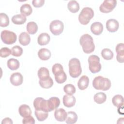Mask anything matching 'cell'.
Masks as SVG:
<instances>
[{
  "instance_id": "1",
  "label": "cell",
  "mask_w": 124,
  "mask_h": 124,
  "mask_svg": "<svg viewBox=\"0 0 124 124\" xmlns=\"http://www.w3.org/2000/svg\"><path fill=\"white\" fill-rule=\"evenodd\" d=\"M80 45L81 46L83 51L87 54L93 52L95 49V45L93 37L88 34L82 35L79 39Z\"/></svg>"
},
{
  "instance_id": "2",
  "label": "cell",
  "mask_w": 124,
  "mask_h": 124,
  "mask_svg": "<svg viewBox=\"0 0 124 124\" xmlns=\"http://www.w3.org/2000/svg\"><path fill=\"white\" fill-rule=\"evenodd\" d=\"M93 86L96 90L107 91L111 87V81L108 78L99 76L93 79Z\"/></svg>"
},
{
  "instance_id": "3",
  "label": "cell",
  "mask_w": 124,
  "mask_h": 124,
  "mask_svg": "<svg viewBox=\"0 0 124 124\" xmlns=\"http://www.w3.org/2000/svg\"><path fill=\"white\" fill-rule=\"evenodd\" d=\"M69 73L73 78L79 77L82 72L80 61L77 58H72L69 62Z\"/></svg>"
},
{
  "instance_id": "4",
  "label": "cell",
  "mask_w": 124,
  "mask_h": 124,
  "mask_svg": "<svg viewBox=\"0 0 124 124\" xmlns=\"http://www.w3.org/2000/svg\"><path fill=\"white\" fill-rule=\"evenodd\" d=\"M93 16L94 12L91 8L84 7L82 9L78 16V20L81 24L85 25L90 22Z\"/></svg>"
},
{
  "instance_id": "5",
  "label": "cell",
  "mask_w": 124,
  "mask_h": 124,
  "mask_svg": "<svg viewBox=\"0 0 124 124\" xmlns=\"http://www.w3.org/2000/svg\"><path fill=\"white\" fill-rule=\"evenodd\" d=\"M88 61L89 70L92 73H96L101 70V64L100 63V58L98 56L95 55H91Z\"/></svg>"
},
{
  "instance_id": "6",
  "label": "cell",
  "mask_w": 124,
  "mask_h": 124,
  "mask_svg": "<svg viewBox=\"0 0 124 124\" xmlns=\"http://www.w3.org/2000/svg\"><path fill=\"white\" fill-rule=\"evenodd\" d=\"M0 38L2 41L5 44L11 45L15 43L17 39L16 34L11 31L3 30L1 32Z\"/></svg>"
},
{
  "instance_id": "7",
  "label": "cell",
  "mask_w": 124,
  "mask_h": 124,
  "mask_svg": "<svg viewBox=\"0 0 124 124\" xmlns=\"http://www.w3.org/2000/svg\"><path fill=\"white\" fill-rule=\"evenodd\" d=\"M63 23L60 20H53L49 25V30L54 35H59L63 31Z\"/></svg>"
},
{
  "instance_id": "8",
  "label": "cell",
  "mask_w": 124,
  "mask_h": 124,
  "mask_svg": "<svg viewBox=\"0 0 124 124\" xmlns=\"http://www.w3.org/2000/svg\"><path fill=\"white\" fill-rule=\"evenodd\" d=\"M33 106L35 110H42L46 112H50L47 100L42 97H37L33 101Z\"/></svg>"
},
{
  "instance_id": "9",
  "label": "cell",
  "mask_w": 124,
  "mask_h": 124,
  "mask_svg": "<svg viewBox=\"0 0 124 124\" xmlns=\"http://www.w3.org/2000/svg\"><path fill=\"white\" fill-rule=\"evenodd\" d=\"M117 1L115 0H105L99 7V10L104 13L111 12L116 6Z\"/></svg>"
},
{
  "instance_id": "10",
  "label": "cell",
  "mask_w": 124,
  "mask_h": 124,
  "mask_svg": "<svg viewBox=\"0 0 124 124\" xmlns=\"http://www.w3.org/2000/svg\"><path fill=\"white\" fill-rule=\"evenodd\" d=\"M10 80L13 85L18 86L22 84L23 78L21 73L19 72H16L11 75Z\"/></svg>"
},
{
  "instance_id": "11",
  "label": "cell",
  "mask_w": 124,
  "mask_h": 124,
  "mask_svg": "<svg viewBox=\"0 0 124 124\" xmlns=\"http://www.w3.org/2000/svg\"><path fill=\"white\" fill-rule=\"evenodd\" d=\"M106 28L110 32H116L119 29V24L117 20L114 19H109L106 22Z\"/></svg>"
},
{
  "instance_id": "12",
  "label": "cell",
  "mask_w": 124,
  "mask_h": 124,
  "mask_svg": "<svg viewBox=\"0 0 124 124\" xmlns=\"http://www.w3.org/2000/svg\"><path fill=\"white\" fill-rule=\"evenodd\" d=\"M117 52L116 59L119 62L123 63L124 62V45L123 43L117 44L115 48Z\"/></svg>"
},
{
  "instance_id": "13",
  "label": "cell",
  "mask_w": 124,
  "mask_h": 124,
  "mask_svg": "<svg viewBox=\"0 0 124 124\" xmlns=\"http://www.w3.org/2000/svg\"><path fill=\"white\" fill-rule=\"evenodd\" d=\"M76 99L75 96L72 95L65 94L63 97V104L67 108H71L75 105Z\"/></svg>"
},
{
  "instance_id": "14",
  "label": "cell",
  "mask_w": 124,
  "mask_h": 124,
  "mask_svg": "<svg viewBox=\"0 0 124 124\" xmlns=\"http://www.w3.org/2000/svg\"><path fill=\"white\" fill-rule=\"evenodd\" d=\"M54 115L56 120L60 122H63L65 121L66 118L67 113L64 109L60 108L55 110Z\"/></svg>"
},
{
  "instance_id": "15",
  "label": "cell",
  "mask_w": 124,
  "mask_h": 124,
  "mask_svg": "<svg viewBox=\"0 0 124 124\" xmlns=\"http://www.w3.org/2000/svg\"><path fill=\"white\" fill-rule=\"evenodd\" d=\"M91 31L94 35H99L103 31V26L99 22H95L91 25Z\"/></svg>"
},
{
  "instance_id": "16",
  "label": "cell",
  "mask_w": 124,
  "mask_h": 124,
  "mask_svg": "<svg viewBox=\"0 0 124 124\" xmlns=\"http://www.w3.org/2000/svg\"><path fill=\"white\" fill-rule=\"evenodd\" d=\"M18 112L20 116L23 118L29 116L31 114V110L30 107L26 104L22 105L19 107Z\"/></svg>"
},
{
  "instance_id": "17",
  "label": "cell",
  "mask_w": 124,
  "mask_h": 124,
  "mask_svg": "<svg viewBox=\"0 0 124 124\" xmlns=\"http://www.w3.org/2000/svg\"><path fill=\"white\" fill-rule=\"evenodd\" d=\"M47 100L50 111L57 108L60 106V100L57 97H51Z\"/></svg>"
},
{
  "instance_id": "18",
  "label": "cell",
  "mask_w": 124,
  "mask_h": 124,
  "mask_svg": "<svg viewBox=\"0 0 124 124\" xmlns=\"http://www.w3.org/2000/svg\"><path fill=\"white\" fill-rule=\"evenodd\" d=\"M89 78L85 75L82 76L78 80V86L80 90H84L86 89L89 85Z\"/></svg>"
},
{
  "instance_id": "19",
  "label": "cell",
  "mask_w": 124,
  "mask_h": 124,
  "mask_svg": "<svg viewBox=\"0 0 124 124\" xmlns=\"http://www.w3.org/2000/svg\"><path fill=\"white\" fill-rule=\"evenodd\" d=\"M50 36L47 33H42L38 37L37 42L40 46L46 45L50 41Z\"/></svg>"
},
{
  "instance_id": "20",
  "label": "cell",
  "mask_w": 124,
  "mask_h": 124,
  "mask_svg": "<svg viewBox=\"0 0 124 124\" xmlns=\"http://www.w3.org/2000/svg\"><path fill=\"white\" fill-rule=\"evenodd\" d=\"M38 56L40 59L43 61H46L50 58L51 52L48 49L43 48L38 51Z\"/></svg>"
},
{
  "instance_id": "21",
  "label": "cell",
  "mask_w": 124,
  "mask_h": 124,
  "mask_svg": "<svg viewBox=\"0 0 124 124\" xmlns=\"http://www.w3.org/2000/svg\"><path fill=\"white\" fill-rule=\"evenodd\" d=\"M31 41L30 35L26 32H21L19 36V42L21 45L25 46L29 45Z\"/></svg>"
},
{
  "instance_id": "22",
  "label": "cell",
  "mask_w": 124,
  "mask_h": 124,
  "mask_svg": "<svg viewBox=\"0 0 124 124\" xmlns=\"http://www.w3.org/2000/svg\"><path fill=\"white\" fill-rule=\"evenodd\" d=\"M26 16L22 14H17L14 16L12 17V22L16 25H21L24 24L26 21Z\"/></svg>"
},
{
  "instance_id": "23",
  "label": "cell",
  "mask_w": 124,
  "mask_h": 124,
  "mask_svg": "<svg viewBox=\"0 0 124 124\" xmlns=\"http://www.w3.org/2000/svg\"><path fill=\"white\" fill-rule=\"evenodd\" d=\"M78 120L77 114L74 111H68L65 122L68 124H73L76 123Z\"/></svg>"
},
{
  "instance_id": "24",
  "label": "cell",
  "mask_w": 124,
  "mask_h": 124,
  "mask_svg": "<svg viewBox=\"0 0 124 124\" xmlns=\"http://www.w3.org/2000/svg\"><path fill=\"white\" fill-rule=\"evenodd\" d=\"M67 8L71 13H76L79 10V5L76 0H70L67 4Z\"/></svg>"
},
{
  "instance_id": "25",
  "label": "cell",
  "mask_w": 124,
  "mask_h": 124,
  "mask_svg": "<svg viewBox=\"0 0 124 124\" xmlns=\"http://www.w3.org/2000/svg\"><path fill=\"white\" fill-rule=\"evenodd\" d=\"M39 82L40 86L45 89H48L53 85V79L50 77L43 80L40 79Z\"/></svg>"
},
{
  "instance_id": "26",
  "label": "cell",
  "mask_w": 124,
  "mask_h": 124,
  "mask_svg": "<svg viewBox=\"0 0 124 124\" xmlns=\"http://www.w3.org/2000/svg\"><path fill=\"white\" fill-rule=\"evenodd\" d=\"M107 99L106 94L103 92H99L94 94L93 99L95 102L98 104L104 103Z\"/></svg>"
},
{
  "instance_id": "27",
  "label": "cell",
  "mask_w": 124,
  "mask_h": 124,
  "mask_svg": "<svg viewBox=\"0 0 124 124\" xmlns=\"http://www.w3.org/2000/svg\"><path fill=\"white\" fill-rule=\"evenodd\" d=\"M112 102L113 105L117 108L124 106V98L120 94L114 95L112 99Z\"/></svg>"
},
{
  "instance_id": "28",
  "label": "cell",
  "mask_w": 124,
  "mask_h": 124,
  "mask_svg": "<svg viewBox=\"0 0 124 124\" xmlns=\"http://www.w3.org/2000/svg\"><path fill=\"white\" fill-rule=\"evenodd\" d=\"M20 11L22 15L25 16H29L32 13V9L30 4L25 3L21 6Z\"/></svg>"
},
{
  "instance_id": "29",
  "label": "cell",
  "mask_w": 124,
  "mask_h": 124,
  "mask_svg": "<svg viewBox=\"0 0 124 124\" xmlns=\"http://www.w3.org/2000/svg\"><path fill=\"white\" fill-rule=\"evenodd\" d=\"M7 66L11 70H16L19 67V62L16 59H10L7 61Z\"/></svg>"
},
{
  "instance_id": "30",
  "label": "cell",
  "mask_w": 124,
  "mask_h": 124,
  "mask_svg": "<svg viewBox=\"0 0 124 124\" xmlns=\"http://www.w3.org/2000/svg\"><path fill=\"white\" fill-rule=\"evenodd\" d=\"M38 76L40 79L43 80L49 77V72L47 68L46 67H41L38 71Z\"/></svg>"
},
{
  "instance_id": "31",
  "label": "cell",
  "mask_w": 124,
  "mask_h": 124,
  "mask_svg": "<svg viewBox=\"0 0 124 124\" xmlns=\"http://www.w3.org/2000/svg\"><path fill=\"white\" fill-rule=\"evenodd\" d=\"M26 29L29 34H34L37 31L38 26L37 24L33 21L29 22L27 25Z\"/></svg>"
},
{
  "instance_id": "32",
  "label": "cell",
  "mask_w": 124,
  "mask_h": 124,
  "mask_svg": "<svg viewBox=\"0 0 124 124\" xmlns=\"http://www.w3.org/2000/svg\"><path fill=\"white\" fill-rule=\"evenodd\" d=\"M54 76L56 81L59 84L64 83L67 79L66 75L64 71H62L58 73H56L54 75Z\"/></svg>"
},
{
  "instance_id": "33",
  "label": "cell",
  "mask_w": 124,
  "mask_h": 124,
  "mask_svg": "<svg viewBox=\"0 0 124 124\" xmlns=\"http://www.w3.org/2000/svg\"><path fill=\"white\" fill-rule=\"evenodd\" d=\"M34 114L39 121H43L45 120L48 116V112L44 111L42 110H35Z\"/></svg>"
},
{
  "instance_id": "34",
  "label": "cell",
  "mask_w": 124,
  "mask_h": 124,
  "mask_svg": "<svg viewBox=\"0 0 124 124\" xmlns=\"http://www.w3.org/2000/svg\"><path fill=\"white\" fill-rule=\"evenodd\" d=\"M102 57L106 60H110L113 57V52L109 48H104L101 51Z\"/></svg>"
},
{
  "instance_id": "35",
  "label": "cell",
  "mask_w": 124,
  "mask_h": 124,
  "mask_svg": "<svg viewBox=\"0 0 124 124\" xmlns=\"http://www.w3.org/2000/svg\"><path fill=\"white\" fill-rule=\"evenodd\" d=\"M9 19L8 16L5 13L0 14V26L1 27H5L9 25Z\"/></svg>"
},
{
  "instance_id": "36",
  "label": "cell",
  "mask_w": 124,
  "mask_h": 124,
  "mask_svg": "<svg viewBox=\"0 0 124 124\" xmlns=\"http://www.w3.org/2000/svg\"><path fill=\"white\" fill-rule=\"evenodd\" d=\"M64 92L68 95H73L76 93V88L72 84H67L63 87Z\"/></svg>"
},
{
  "instance_id": "37",
  "label": "cell",
  "mask_w": 124,
  "mask_h": 124,
  "mask_svg": "<svg viewBox=\"0 0 124 124\" xmlns=\"http://www.w3.org/2000/svg\"><path fill=\"white\" fill-rule=\"evenodd\" d=\"M11 54L13 56L19 57L23 53V49L18 46H15L11 48Z\"/></svg>"
},
{
  "instance_id": "38",
  "label": "cell",
  "mask_w": 124,
  "mask_h": 124,
  "mask_svg": "<svg viewBox=\"0 0 124 124\" xmlns=\"http://www.w3.org/2000/svg\"><path fill=\"white\" fill-rule=\"evenodd\" d=\"M11 54V50L6 47H2L0 50V56L2 58H6Z\"/></svg>"
},
{
  "instance_id": "39",
  "label": "cell",
  "mask_w": 124,
  "mask_h": 124,
  "mask_svg": "<svg viewBox=\"0 0 124 124\" xmlns=\"http://www.w3.org/2000/svg\"><path fill=\"white\" fill-rule=\"evenodd\" d=\"M62 71H63V68L62 66L60 63H55L53 65L52 71L54 75Z\"/></svg>"
},
{
  "instance_id": "40",
  "label": "cell",
  "mask_w": 124,
  "mask_h": 124,
  "mask_svg": "<svg viewBox=\"0 0 124 124\" xmlns=\"http://www.w3.org/2000/svg\"><path fill=\"white\" fill-rule=\"evenodd\" d=\"M22 123L23 124H33L35 123V120L33 117H32L31 115L25 117L22 120Z\"/></svg>"
},
{
  "instance_id": "41",
  "label": "cell",
  "mask_w": 124,
  "mask_h": 124,
  "mask_svg": "<svg viewBox=\"0 0 124 124\" xmlns=\"http://www.w3.org/2000/svg\"><path fill=\"white\" fill-rule=\"evenodd\" d=\"M45 3L44 0H33L32 4L35 7H40L42 6Z\"/></svg>"
},
{
  "instance_id": "42",
  "label": "cell",
  "mask_w": 124,
  "mask_h": 124,
  "mask_svg": "<svg viewBox=\"0 0 124 124\" xmlns=\"http://www.w3.org/2000/svg\"><path fill=\"white\" fill-rule=\"evenodd\" d=\"M13 124L12 120L9 118H5L3 119L1 122V124Z\"/></svg>"
}]
</instances>
